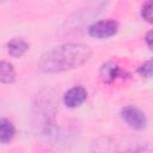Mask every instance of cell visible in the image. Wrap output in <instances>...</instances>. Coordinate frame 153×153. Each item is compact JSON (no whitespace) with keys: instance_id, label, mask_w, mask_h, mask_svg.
<instances>
[{"instance_id":"obj_1","label":"cell","mask_w":153,"mask_h":153,"mask_svg":"<svg viewBox=\"0 0 153 153\" xmlns=\"http://www.w3.org/2000/svg\"><path fill=\"white\" fill-rule=\"evenodd\" d=\"M92 50L82 43H66L45 51L38 60V68L44 73H60L78 68L90 60Z\"/></svg>"},{"instance_id":"obj_2","label":"cell","mask_w":153,"mask_h":153,"mask_svg":"<svg viewBox=\"0 0 153 153\" xmlns=\"http://www.w3.org/2000/svg\"><path fill=\"white\" fill-rule=\"evenodd\" d=\"M145 143L137 139L128 136H104L92 143L94 153H140Z\"/></svg>"},{"instance_id":"obj_3","label":"cell","mask_w":153,"mask_h":153,"mask_svg":"<svg viewBox=\"0 0 153 153\" xmlns=\"http://www.w3.org/2000/svg\"><path fill=\"white\" fill-rule=\"evenodd\" d=\"M121 115H122V118L127 122V124L135 130H141L146 127L147 120H146L145 114L134 105L124 106L122 109Z\"/></svg>"},{"instance_id":"obj_4","label":"cell","mask_w":153,"mask_h":153,"mask_svg":"<svg viewBox=\"0 0 153 153\" xmlns=\"http://www.w3.org/2000/svg\"><path fill=\"white\" fill-rule=\"evenodd\" d=\"M118 30V24L115 20H99L88 27V33L96 38H108L114 36Z\"/></svg>"},{"instance_id":"obj_5","label":"cell","mask_w":153,"mask_h":153,"mask_svg":"<svg viewBox=\"0 0 153 153\" xmlns=\"http://www.w3.org/2000/svg\"><path fill=\"white\" fill-rule=\"evenodd\" d=\"M87 98V91L82 86H74L69 88L63 96V103L68 108H76L81 105Z\"/></svg>"},{"instance_id":"obj_6","label":"cell","mask_w":153,"mask_h":153,"mask_svg":"<svg viewBox=\"0 0 153 153\" xmlns=\"http://www.w3.org/2000/svg\"><path fill=\"white\" fill-rule=\"evenodd\" d=\"M126 72L112 62H106L100 69V76L105 82H112L118 78H124Z\"/></svg>"},{"instance_id":"obj_7","label":"cell","mask_w":153,"mask_h":153,"mask_svg":"<svg viewBox=\"0 0 153 153\" xmlns=\"http://www.w3.org/2000/svg\"><path fill=\"white\" fill-rule=\"evenodd\" d=\"M7 53L13 57L23 56L29 49V43L22 37H14L7 43Z\"/></svg>"},{"instance_id":"obj_8","label":"cell","mask_w":153,"mask_h":153,"mask_svg":"<svg viewBox=\"0 0 153 153\" xmlns=\"http://www.w3.org/2000/svg\"><path fill=\"white\" fill-rule=\"evenodd\" d=\"M16 134V128L13 123L7 118H1L0 121V141L2 143L10 142Z\"/></svg>"},{"instance_id":"obj_9","label":"cell","mask_w":153,"mask_h":153,"mask_svg":"<svg viewBox=\"0 0 153 153\" xmlns=\"http://www.w3.org/2000/svg\"><path fill=\"white\" fill-rule=\"evenodd\" d=\"M16 79V72L10 62H0V81L2 84H12Z\"/></svg>"},{"instance_id":"obj_10","label":"cell","mask_w":153,"mask_h":153,"mask_svg":"<svg viewBox=\"0 0 153 153\" xmlns=\"http://www.w3.org/2000/svg\"><path fill=\"white\" fill-rule=\"evenodd\" d=\"M141 17L147 22L153 24V0L146 1L141 7Z\"/></svg>"},{"instance_id":"obj_11","label":"cell","mask_w":153,"mask_h":153,"mask_svg":"<svg viewBox=\"0 0 153 153\" xmlns=\"http://www.w3.org/2000/svg\"><path fill=\"white\" fill-rule=\"evenodd\" d=\"M137 73L143 78H153V57L141 65L137 69Z\"/></svg>"},{"instance_id":"obj_12","label":"cell","mask_w":153,"mask_h":153,"mask_svg":"<svg viewBox=\"0 0 153 153\" xmlns=\"http://www.w3.org/2000/svg\"><path fill=\"white\" fill-rule=\"evenodd\" d=\"M145 39H146V43H147L148 48H149L151 50H153V30H151V31H148V32L146 33Z\"/></svg>"}]
</instances>
